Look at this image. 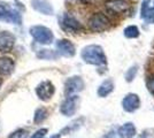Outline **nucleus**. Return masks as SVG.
<instances>
[{
  "label": "nucleus",
  "mask_w": 154,
  "mask_h": 138,
  "mask_svg": "<svg viewBox=\"0 0 154 138\" xmlns=\"http://www.w3.org/2000/svg\"><path fill=\"white\" fill-rule=\"evenodd\" d=\"M81 57L85 63L92 66H103L107 63V57L100 45L85 46L81 52Z\"/></svg>",
  "instance_id": "1"
},
{
  "label": "nucleus",
  "mask_w": 154,
  "mask_h": 138,
  "mask_svg": "<svg viewBox=\"0 0 154 138\" xmlns=\"http://www.w3.org/2000/svg\"><path fill=\"white\" fill-rule=\"evenodd\" d=\"M29 32L31 37L39 44L50 45L54 40V35L50 28L44 26H33L30 28Z\"/></svg>",
  "instance_id": "2"
},
{
  "label": "nucleus",
  "mask_w": 154,
  "mask_h": 138,
  "mask_svg": "<svg viewBox=\"0 0 154 138\" xmlns=\"http://www.w3.org/2000/svg\"><path fill=\"white\" fill-rule=\"evenodd\" d=\"M109 26H110V21L103 13L93 14L89 20V28L93 32H103L108 29Z\"/></svg>",
  "instance_id": "3"
},
{
  "label": "nucleus",
  "mask_w": 154,
  "mask_h": 138,
  "mask_svg": "<svg viewBox=\"0 0 154 138\" xmlns=\"http://www.w3.org/2000/svg\"><path fill=\"white\" fill-rule=\"evenodd\" d=\"M21 14L13 7L7 4H0V21L6 23H14L20 24L21 23Z\"/></svg>",
  "instance_id": "4"
},
{
  "label": "nucleus",
  "mask_w": 154,
  "mask_h": 138,
  "mask_svg": "<svg viewBox=\"0 0 154 138\" xmlns=\"http://www.w3.org/2000/svg\"><path fill=\"white\" fill-rule=\"evenodd\" d=\"M85 83L81 76H71L64 83V93L67 96H72L75 93L83 91Z\"/></svg>",
  "instance_id": "5"
},
{
  "label": "nucleus",
  "mask_w": 154,
  "mask_h": 138,
  "mask_svg": "<svg viewBox=\"0 0 154 138\" xmlns=\"http://www.w3.org/2000/svg\"><path fill=\"white\" fill-rule=\"evenodd\" d=\"M54 93H55V87L51 81H44V82L39 83L36 87V94L43 101L51 100L52 97L54 96Z\"/></svg>",
  "instance_id": "6"
},
{
  "label": "nucleus",
  "mask_w": 154,
  "mask_h": 138,
  "mask_svg": "<svg viewBox=\"0 0 154 138\" xmlns=\"http://www.w3.org/2000/svg\"><path fill=\"white\" fill-rule=\"evenodd\" d=\"M78 104H79V97L78 96H76V94L69 96L61 104L60 112L64 116H72L76 113L77 108H78Z\"/></svg>",
  "instance_id": "7"
},
{
  "label": "nucleus",
  "mask_w": 154,
  "mask_h": 138,
  "mask_svg": "<svg viewBox=\"0 0 154 138\" xmlns=\"http://www.w3.org/2000/svg\"><path fill=\"white\" fill-rule=\"evenodd\" d=\"M122 107L125 112H136L140 107V98L137 93H128L122 99Z\"/></svg>",
  "instance_id": "8"
},
{
  "label": "nucleus",
  "mask_w": 154,
  "mask_h": 138,
  "mask_svg": "<svg viewBox=\"0 0 154 138\" xmlns=\"http://www.w3.org/2000/svg\"><path fill=\"white\" fill-rule=\"evenodd\" d=\"M15 44V36L9 31L0 32V52L8 53L13 50Z\"/></svg>",
  "instance_id": "9"
},
{
  "label": "nucleus",
  "mask_w": 154,
  "mask_h": 138,
  "mask_svg": "<svg viewBox=\"0 0 154 138\" xmlns=\"http://www.w3.org/2000/svg\"><path fill=\"white\" fill-rule=\"evenodd\" d=\"M106 8L110 13L120 15L129 9V4L125 0H108L106 2Z\"/></svg>",
  "instance_id": "10"
},
{
  "label": "nucleus",
  "mask_w": 154,
  "mask_h": 138,
  "mask_svg": "<svg viewBox=\"0 0 154 138\" xmlns=\"http://www.w3.org/2000/svg\"><path fill=\"white\" fill-rule=\"evenodd\" d=\"M57 48H58V52L63 55V57H68L71 58L76 54V48L75 45L71 43L70 40L68 39H60L57 43Z\"/></svg>",
  "instance_id": "11"
},
{
  "label": "nucleus",
  "mask_w": 154,
  "mask_h": 138,
  "mask_svg": "<svg viewBox=\"0 0 154 138\" xmlns=\"http://www.w3.org/2000/svg\"><path fill=\"white\" fill-rule=\"evenodd\" d=\"M31 6L35 11H37L43 15H53L54 13L53 7L47 0H32Z\"/></svg>",
  "instance_id": "12"
},
{
  "label": "nucleus",
  "mask_w": 154,
  "mask_h": 138,
  "mask_svg": "<svg viewBox=\"0 0 154 138\" xmlns=\"http://www.w3.org/2000/svg\"><path fill=\"white\" fill-rule=\"evenodd\" d=\"M62 23H63L64 28L71 32H78L82 30V24L78 22L76 17H74L70 14H64Z\"/></svg>",
  "instance_id": "13"
},
{
  "label": "nucleus",
  "mask_w": 154,
  "mask_h": 138,
  "mask_svg": "<svg viewBox=\"0 0 154 138\" xmlns=\"http://www.w3.org/2000/svg\"><path fill=\"white\" fill-rule=\"evenodd\" d=\"M136 133H137V129L132 122L124 123L117 130V135L120 138H134L136 136Z\"/></svg>",
  "instance_id": "14"
},
{
  "label": "nucleus",
  "mask_w": 154,
  "mask_h": 138,
  "mask_svg": "<svg viewBox=\"0 0 154 138\" xmlns=\"http://www.w3.org/2000/svg\"><path fill=\"white\" fill-rule=\"evenodd\" d=\"M114 89H115L114 82L110 78H107V79H105L103 83L99 85L97 93H98V96H99L100 98H106L107 96H109L112 92L114 91Z\"/></svg>",
  "instance_id": "15"
},
{
  "label": "nucleus",
  "mask_w": 154,
  "mask_h": 138,
  "mask_svg": "<svg viewBox=\"0 0 154 138\" xmlns=\"http://www.w3.org/2000/svg\"><path fill=\"white\" fill-rule=\"evenodd\" d=\"M15 63L11 58L8 57H1L0 58V75H9L14 72Z\"/></svg>",
  "instance_id": "16"
},
{
  "label": "nucleus",
  "mask_w": 154,
  "mask_h": 138,
  "mask_svg": "<svg viewBox=\"0 0 154 138\" xmlns=\"http://www.w3.org/2000/svg\"><path fill=\"white\" fill-rule=\"evenodd\" d=\"M37 58L43 60H55L58 58V53L54 52L53 50H39V52H37Z\"/></svg>",
  "instance_id": "17"
},
{
  "label": "nucleus",
  "mask_w": 154,
  "mask_h": 138,
  "mask_svg": "<svg viewBox=\"0 0 154 138\" xmlns=\"http://www.w3.org/2000/svg\"><path fill=\"white\" fill-rule=\"evenodd\" d=\"M124 36L127 37V38H130V39H135V38H138L139 37V29H138V26H127L125 29H124Z\"/></svg>",
  "instance_id": "18"
},
{
  "label": "nucleus",
  "mask_w": 154,
  "mask_h": 138,
  "mask_svg": "<svg viewBox=\"0 0 154 138\" xmlns=\"http://www.w3.org/2000/svg\"><path fill=\"white\" fill-rule=\"evenodd\" d=\"M46 118H47V111H46L45 108L40 107V108H37L36 112H35L33 122H35V123H42Z\"/></svg>",
  "instance_id": "19"
},
{
  "label": "nucleus",
  "mask_w": 154,
  "mask_h": 138,
  "mask_svg": "<svg viewBox=\"0 0 154 138\" xmlns=\"http://www.w3.org/2000/svg\"><path fill=\"white\" fill-rule=\"evenodd\" d=\"M137 72H138V66H137V65L130 67V68L128 69V72H125V81L129 82V83L132 82V81L135 79Z\"/></svg>",
  "instance_id": "20"
},
{
  "label": "nucleus",
  "mask_w": 154,
  "mask_h": 138,
  "mask_svg": "<svg viewBox=\"0 0 154 138\" xmlns=\"http://www.w3.org/2000/svg\"><path fill=\"white\" fill-rule=\"evenodd\" d=\"M79 121H81V120H77V121H75V122L70 123L69 125H67V127L64 128L63 130L61 131V133H64V135H67V133H70V132L77 130V129L81 127V124H79Z\"/></svg>",
  "instance_id": "21"
},
{
  "label": "nucleus",
  "mask_w": 154,
  "mask_h": 138,
  "mask_svg": "<svg viewBox=\"0 0 154 138\" xmlns=\"http://www.w3.org/2000/svg\"><path fill=\"white\" fill-rule=\"evenodd\" d=\"M149 4H151V0H143L141 7H140V17L141 19H144V16L146 15V13L148 12V9L151 8V7H149Z\"/></svg>",
  "instance_id": "22"
},
{
  "label": "nucleus",
  "mask_w": 154,
  "mask_h": 138,
  "mask_svg": "<svg viewBox=\"0 0 154 138\" xmlns=\"http://www.w3.org/2000/svg\"><path fill=\"white\" fill-rule=\"evenodd\" d=\"M8 138H26V131L23 129H19V130L14 131Z\"/></svg>",
  "instance_id": "23"
},
{
  "label": "nucleus",
  "mask_w": 154,
  "mask_h": 138,
  "mask_svg": "<svg viewBox=\"0 0 154 138\" xmlns=\"http://www.w3.org/2000/svg\"><path fill=\"white\" fill-rule=\"evenodd\" d=\"M47 131L48 130L46 128H42V129H39V130H37V131L35 132L30 138H44L45 135L47 133Z\"/></svg>",
  "instance_id": "24"
},
{
  "label": "nucleus",
  "mask_w": 154,
  "mask_h": 138,
  "mask_svg": "<svg viewBox=\"0 0 154 138\" xmlns=\"http://www.w3.org/2000/svg\"><path fill=\"white\" fill-rule=\"evenodd\" d=\"M147 87L148 91L151 92L152 94H154V76L149 77V79L147 81Z\"/></svg>",
  "instance_id": "25"
},
{
  "label": "nucleus",
  "mask_w": 154,
  "mask_h": 138,
  "mask_svg": "<svg viewBox=\"0 0 154 138\" xmlns=\"http://www.w3.org/2000/svg\"><path fill=\"white\" fill-rule=\"evenodd\" d=\"M81 2H83V4H85V5H91V4H93L96 0H79Z\"/></svg>",
  "instance_id": "26"
},
{
  "label": "nucleus",
  "mask_w": 154,
  "mask_h": 138,
  "mask_svg": "<svg viewBox=\"0 0 154 138\" xmlns=\"http://www.w3.org/2000/svg\"><path fill=\"white\" fill-rule=\"evenodd\" d=\"M51 138H60V135H54V136H52Z\"/></svg>",
  "instance_id": "27"
},
{
  "label": "nucleus",
  "mask_w": 154,
  "mask_h": 138,
  "mask_svg": "<svg viewBox=\"0 0 154 138\" xmlns=\"http://www.w3.org/2000/svg\"><path fill=\"white\" fill-rule=\"evenodd\" d=\"M1 85H2V78H0V87H1Z\"/></svg>",
  "instance_id": "28"
}]
</instances>
